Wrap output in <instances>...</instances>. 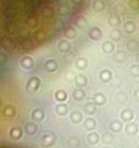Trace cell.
Wrapping results in <instances>:
<instances>
[{
    "label": "cell",
    "instance_id": "cell-1",
    "mask_svg": "<svg viewBox=\"0 0 139 148\" xmlns=\"http://www.w3.org/2000/svg\"><path fill=\"white\" fill-rule=\"evenodd\" d=\"M75 3H82L83 2V0H73Z\"/></svg>",
    "mask_w": 139,
    "mask_h": 148
}]
</instances>
